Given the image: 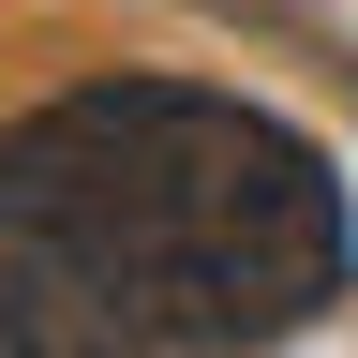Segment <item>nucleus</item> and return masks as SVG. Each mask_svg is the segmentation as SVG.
<instances>
[{
	"label": "nucleus",
	"mask_w": 358,
	"mask_h": 358,
	"mask_svg": "<svg viewBox=\"0 0 358 358\" xmlns=\"http://www.w3.org/2000/svg\"><path fill=\"white\" fill-rule=\"evenodd\" d=\"M358 299V209L299 120L90 75L0 120V358H224Z\"/></svg>",
	"instance_id": "f257e3e1"
}]
</instances>
